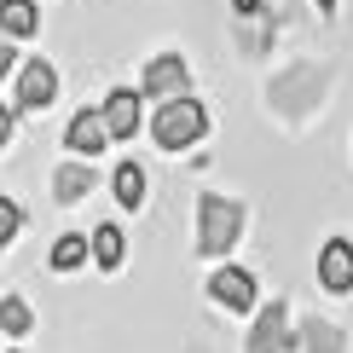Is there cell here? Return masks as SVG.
Instances as JSON below:
<instances>
[{
    "mask_svg": "<svg viewBox=\"0 0 353 353\" xmlns=\"http://www.w3.org/2000/svg\"><path fill=\"white\" fill-rule=\"evenodd\" d=\"M319 284L325 290H353V243L347 238H330L319 249Z\"/></svg>",
    "mask_w": 353,
    "mask_h": 353,
    "instance_id": "obj_7",
    "label": "cell"
},
{
    "mask_svg": "<svg viewBox=\"0 0 353 353\" xmlns=\"http://www.w3.org/2000/svg\"><path fill=\"white\" fill-rule=\"evenodd\" d=\"M110 185H116V203H122V209H139V203H145V168L139 163H122Z\"/></svg>",
    "mask_w": 353,
    "mask_h": 353,
    "instance_id": "obj_14",
    "label": "cell"
},
{
    "mask_svg": "<svg viewBox=\"0 0 353 353\" xmlns=\"http://www.w3.org/2000/svg\"><path fill=\"white\" fill-rule=\"evenodd\" d=\"M6 145H12V110L0 105V151H6Z\"/></svg>",
    "mask_w": 353,
    "mask_h": 353,
    "instance_id": "obj_18",
    "label": "cell"
},
{
    "mask_svg": "<svg viewBox=\"0 0 353 353\" xmlns=\"http://www.w3.org/2000/svg\"><path fill=\"white\" fill-rule=\"evenodd\" d=\"M64 145L76 157H99L110 145V128H105V110H76L70 116V128H64Z\"/></svg>",
    "mask_w": 353,
    "mask_h": 353,
    "instance_id": "obj_5",
    "label": "cell"
},
{
    "mask_svg": "<svg viewBox=\"0 0 353 353\" xmlns=\"http://www.w3.org/2000/svg\"><path fill=\"white\" fill-rule=\"evenodd\" d=\"M203 134H209V110L197 105V99H168L163 110H157V122H151V139L163 145V151H185V145H197Z\"/></svg>",
    "mask_w": 353,
    "mask_h": 353,
    "instance_id": "obj_1",
    "label": "cell"
},
{
    "mask_svg": "<svg viewBox=\"0 0 353 353\" xmlns=\"http://www.w3.org/2000/svg\"><path fill=\"white\" fill-rule=\"evenodd\" d=\"M319 6H336V0H319Z\"/></svg>",
    "mask_w": 353,
    "mask_h": 353,
    "instance_id": "obj_19",
    "label": "cell"
},
{
    "mask_svg": "<svg viewBox=\"0 0 353 353\" xmlns=\"http://www.w3.org/2000/svg\"><path fill=\"white\" fill-rule=\"evenodd\" d=\"M278 347H284V301L267 307L261 325H255V336H249V353H278Z\"/></svg>",
    "mask_w": 353,
    "mask_h": 353,
    "instance_id": "obj_12",
    "label": "cell"
},
{
    "mask_svg": "<svg viewBox=\"0 0 353 353\" xmlns=\"http://www.w3.org/2000/svg\"><path fill=\"white\" fill-rule=\"evenodd\" d=\"M6 70H18V52H12V35H0V76Z\"/></svg>",
    "mask_w": 353,
    "mask_h": 353,
    "instance_id": "obj_17",
    "label": "cell"
},
{
    "mask_svg": "<svg viewBox=\"0 0 353 353\" xmlns=\"http://www.w3.org/2000/svg\"><path fill=\"white\" fill-rule=\"evenodd\" d=\"M87 255H93V238H81V232H64V238L52 243V272H76V267H87Z\"/></svg>",
    "mask_w": 353,
    "mask_h": 353,
    "instance_id": "obj_11",
    "label": "cell"
},
{
    "mask_svg": "<svg viewBox=\"0 0 353 353\" xmlns=\"http://www.w3.org/2000/svg\"><path fill=\"white\" fill-rule=\"evenodd\" d=\"M0 330L6 336H29L35 330V313H29L23 296H0Z\"/></svg>",
    "mask_w": 353,
    "mask_h": 353,
    "instance_id": "obj_15",
    "label": "cell"
},
{
    "mask_svg": "<svg viewBox=\"0 0 353 353\" xmlns=\"http://www.w3.org/2000/svg\"><path fill=\"white\" fill-rule=\"evenodd\" d=\"M185 58L180 52H163V58H151V64H145V81H139V93L145 99H180L185 93Z\"/></svg>",
    "mask_w": 353,
    "mask_h": 353,
    "instance_id": "obj_4",
    "label": "cell"
},
{
    "mask_svg": "<svg viewBox=\"0 0 353 353\" xmlns=\"http://www.w3.org/2000/svg\"><path fill=\"white\" fill-rule=\"evenodd\" d=\"M87 191H93V168H87V163L52 168V197H58V203H81Z\"/></svg>",
    "mask_w": 353,
    "mask_h": 353,
    "instance_id": "obj_10",
    "label": "cell"
},
{
    "mask_svg": "<svg viewBox=\"0 0 353 353\" xmlns=\"http://www.w3.org/2000/svg\"><path fill=\"white\" fill-rule=\"evenodd\" d=\"M243 232V209L226 197H203L197 203V255H226Z\"/></svg>",
    "mask_w": 353,
    "mask_h": 353,
    "instance_id": "obj_2",
    "label": "cell"
},
{
    "mask_svg": "<svg viewBox=\"0 0 353 353\" xmlns=\"http://www.w3.org/2000/svg\"><path fill=\"white\" fill-rule=\"evenodd\" d=\"M18 226H23V209L12 197H0V249H6L12 238H18Z\"/></svg>",
    "mask_w": 353,
    "mask_h": 353,
    "instance_id": "obj_16",
    "label": "cell"
},
{
    "mask_svg": "<svg viewBox=\"0 0 353 353\" xmlns=\"http://www.w3.org/2000/svg\"><path fill=\"white\" fill-rule=\"evenodd\" d=\"M41 29V12H35V0H0V35H12V41H29Z\"/></svg>",
    "mask_w": 353,
    "mask_h": 353,
    "instance_id": "obj_9",
    "label": "cell"
},
{
    "mask_svg": "<svg viewBox=\"0 0 353 353\" xmlns=\"http://www.w3.org/2000/svg\"><path fill=\"white\" fill-rule=\"evenodd\" d=\"M122 226H99L93 232V267H105V272H116V267H122Z\"/></svg>",
    "mask_w": 353,
    "mask_h": 353,
    "instance_id": "obj_13",
    "label": "cell"
},
{
    "mask_svg": "<svg viewBox=\"0 0 353 353\" xmlns=\"http://www.w3.org/2000/svg\"><path fill=\"white\" fill-rule=\"evenodd\" d=\"M52 99H58V70L47 64V58L18 64V99H12V105H18V110H47Z\"/></svg>",
    "mask_w": 353,
    "mask_h": 353,
    "instance_id": "obj_3",
    "label": "cell"
},
{
    "mask_svg": "<svg viewBox=\"0 0 353 353\" xmlns=\"http://www.w3.org/2000/svg\"><path fill=\"white\" fill-rule=\"evenodd\" d=\"M12 353H18V347H12Z\"/></svg>",
    "mask_w": 353,
    "mask_h": 353,
    "instance_id": "obj_20",
    "label": "cell"
},
{
    "mask_svg": "<svg viewBox=\"0 0 353 353\" xmlns=\"http://www.w3.org/2000/svg\"><path fill=\"white\" fill-rule=\"evenodd\" d=\"M139 99L134 87H116V93L105 99V128H110V139H134L139 134Z\"/></svg>",
    "mask_w": 353,
    "mask_h": 353,
    "instance_id": "obj_8",
    "label": "cell"
},
{
    "mask_svg": "<svg viewBox=\"0 0 353 353\" xmlns=\"http://www.w3.org/2000/svg\"><path fill=\"white\" fill-rule=\"evenodd\" d=\"M209 296L226 307V313H249V307H255V278H249L243 267H220L209 278Z\"/></svg>",
    "mask_w": 353,
    "mask_h": 353,
    "instance_id": "obj_6",
    "label": "cell"
}]
</instances>
